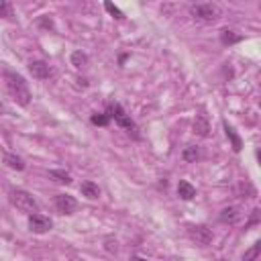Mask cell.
I'll use <instances>...</instances> for the list:
<instances>
[{"label": "cell", "mask_w": 261, "mask_h": 261, "mask_svg": "<svg viewBox=\"0 0 261 261\" xmlns=\"http://www.w3.org/2000/svg\"><path fill=\"white\" fill-rule=\"evenodd\" d=\"M4 82H6V90L8 94L12 96V100L18 104V106H29L31 104V90H29V84L24 82V77L16 71H10L6 69L4 71Z\"/></svg>", "instance_id": "cell-1"}, {"label": "cell", "mask_w": 261, "mask_h": 261, "mask_svg": "<svg viewBox=\"0 0 261 261\" xmlns=\"http://www.w3.org/2000/svg\"><path fill=\"white\" fill-rule=\"evenodd\" d=\"M106 114H108L110 118H114V122H116L120 128H124V130H126V133L133 137V139H137V141L141 139L139 126L133 122V118H130V116L124 112V108H122L118 102H112V104L108 106V112H106Z\"/></svg>", "instance_id": "cell-2"}, {"label": "cell", "mask_w": 261, "mask_h": 261, "mask_svg": "<svg viewBox=\"0 0 261 261\" xmlns=\"http://www.w3.org/2000/svg\"><path fill=\"white\" fill-rule=\"evenodd\" d=\"M190 14L200 22L212 24L222 16V8L218 4H214V2H198V4L190 6Z\"/></svg>", "instance_id": "cell-3"}, {"label": "cell", "mask_w": 261, "mask_h": 261, "mask_svg": "<svg viewBox=\"0 0 261 261\" xmlns=\"http://www.w3.org/2000/svg\"><path fill=\"white\" fill-rule=\"evenodd\" d=\"M8 200H10V204H12L16 210H20V212H24V214H29V216L35 214V212H39L37 200H35L33 194L27 192V190H10Z\"/></svg>", "instance_id": "cell-4"}, {"label": "cell", "mask_w": 261, "mask_h": 261, "mask_svg": "<svg viewBox=\"0 0 261 261\" xmlns=\"http://www.w3.org/2000/svg\"><path fill=\"white\" fill-rule=\"evenodd\" d=\"M188 237L198 247H208L214 241V232L206 224H192V226H188Z\"/></svg>", "instance_id": "cell-5"}, {"label": "cell", "mask_w": 261, "mask_h": 261, "mask_svg": "<svg viewBox=\"0 0 261 261\" xmlns=\"http://www.w3.org/2000/svg\"><path fill=\"white\" fill-rule=\"evenodd\" d=\"M51 228H53V220H51L49 216L39 214V212H35V214L29 216V230H31V232H35V234H45V232H49Z\"/></svg>", "instance_id": "cell-6"}, {"label": "cell", "mask_w": 261, "mask_h": 261, "mask_svg": "<svg viewBox=\"0 0 261 261\" xmlns=\"http://www.w3.org/2000/svg\"><path fill=\"white\" fill-rule=\"evenodd\" d=\"M53 204H55L59 214H67L69 216V214H73L77 210V200L73 196H69V194H57L53 198Z\"/></svg>", "instance_id": "cell-7"}, {"label": "cell", "mask_w": 261, "mask_h": 261, "mask_svg": "<svg viewBox=\"0 0 261 261\" xmlns=\"http://www.w3.org/2000/svg\"><path fill=\"white\" fill-rule=\"evenodd\" d=\"M243 218V208L237 206V204H230V206H224L218 214V220L224 222V224H237L239 220Z\"/></svg>", "instance_id": "cell-8"}, {"label": "cell", "mask_w": 261, "mask_h": 261, "mask_svg": "<svg viewBox=\"0 0 261 261\" xmlns=\"http://www.w3.org/2000/svg\"><path fill=\"white\" fill-rule=\"evenodd\" d=\"M29 71H31V75L37 77V80H47V77L51 75L49 63L43 61V59H33V61H29Z\"/></svg>", "instance_id": "cell-9"}, {"label": "cell", "mask_w": 261, "mask_h": 261, "mask_svg": "<svg viewBox=\"0 0 261 261\" xmlns=\"http://www.w3.org/2000/svg\"><path fill=\"white\" fill-rule=\"evenodd\" d=\"M192 130L198 135V137H210V120L206 114H198L192 122Z\"/></svg>", "instance_id": "cell-10"}, {"label": "cell", "mask_w": 261, "mask_h": 261, "mask_svg": "<svg viewBox=\"0 0 261 261\" xmlns=\"http://www.w3.org/2000/svg\"><path fill=\"white\" fill-rule=\"evenodd\" d=\"M222 126H224V133H226V137H228V141H230L232 151H234V153H239V151L243 149V139L237 135L234 126H232V124H228V120H222Z\"/></svg>", "instance_id": "cell-11"}, {"label": "cell", "mask_w": 261, "mask_h": 261, "mask_svg": "<svg viewBox=\"0 0 261 261\" xmlns=\"http://www.w3.org/2000/svg\"><path fill=\"white\" fill-rule=\"evenodd\" d=\"M80 192H82V196L84 198H88V200H98L100 198V188H98V184L96 181H92V179H86V181H82L80 184Z\"/></svg>", "instance_id": "cell-12"}, {"label": "cell", "mask_w": 261, "mask_h": 261, "mask_svg": "<svg viewBox=\"0 0 261 261\" xmlns=\"http://www.w3.org/2000/svg\"><path fill=\"white\" fill-rule=\"evenodd\" d=\"M218 37H220V43H222V45H226V47L237 45V43H241V41H243V35H241V33H237V31H232V29H222V31L218 33Z\"/></svg>", "instance_id": "cell-13"}, {"label": "cell", "mask_w": 261, "mask_h": 261, "mask_svg": "<svg viewBox=\"0 0 261 261\" xmlns=\"http://www.w3.org/2000/svg\"><path fill=\"white\" fill-rule=\"evenodd\" d=\"M4 163H6L10 169H16V171H22V169L27 167L24 159H22L20 155H16V153H4Z\"/></svg>", "instance_id": "cell-14"}, {"label": "cell", "mask_w": 261, "mask_h": 261, "mask_svg": "<svg viewBox=\"0 0 261 261\" xmlns=\"http://www.w3.org/2000/svg\"><path fill=\"white\" fill-rule=\"evenodd\" d=\"M177 196L181 198V200H192L194 196H196V188L190 184V181H186V179H181L179 184H177Z\"/></svg>", "instance_id": "cell-15"}, {"label": "cell", "mask_w": 261, "mask_h": 261, "mask_svg": "<svg viewBox=\"0 0 261 261\" xmlns=\"http://www.w3.org/2000/svg\"><path fill=\"white\" fill-rule=\"evenodd\" d=\"M186 163H194L198 157H200V147L198 145H186L184 149H181V155H179Z\"/></svg>", "instance_id": "cell-16"}, {"label": "cell", "mask_w": 261, "mask_h": 261, "mask_svg": "<svg viewBox=\"0 0 261 261\" xmlns=\"http://www.w3.org/2000/svg\"><path fill=\"white\" fill-rule=\"evenodd\" d=\"M69 61H71V65H73V67L82 69V67H86V65H88V55H86L82 49H75V51L69 55Z\"/></svg>", "instance_id": "cell-17"}, {"label": "cell", "mask_w": 261, "mask_h": 261, "mask_svg": "<svg viewBox=\"0 0 261 261\" xmlns=\"http://www.w3.org/2000/svg\"><path fill=\"white\" fill-rule=\"evenodd\" d=\"M49 177L55 179V181H59V184H65V186L71 184V175H69L65 169H51V171H49Z\"/></svg>", "instance_id": "cell-18"}, {"label": "cell", "mask_w": 261, "mask_h": 261, "mask_svg": "<svg viewBox=\"0 0 261 261\" xmlns=\"http://www.w3.org/2000/svg\"><path fill=\"white\" fill-rule=\"evenodd\" d=\"M259 253H261V241H255V243L243 253V261H257Z\"/></svg>", "instance_id": "cell-19"}, {"label": "cell", "mask_w": 261, "mask_h": 261, "mask_svg": "<svg viewBox=\"0 0 261 261\" xmlns=\"http://www.w3.org/2000/svg\"><path fill=\"white\" fill-rule=\"evenodd\" d=\"M92 124H96V126H108V122H110V116L106 114V112H96V114H92Z\"/></svg>", "instance_id": "cell-20"}, {"label": "cell", "mask_w": 261, "mask_h": 261, "mask_svg": "<svg viewBox=\"0 0 261 261\" xmlns=\"http://www.w3.org/2000/svg\"><path fill=\"white\" fill-rule=\"evenodd\" d=\"M0 16L2 18H12V4L6 0H0Z\"/></svg>", "instance_id": "cell-21"}, {"label": "cell", "mask_w": 261, "mask_h": 261, "mask_svg": "<svg viewBox=\"0 0 261 261\" xmlns=\"http://www.w3.org/2000/svg\"><path fill=\"white\" fill-rule=\"evenodd\" d=\"M104 8H106V10H108L112 16H116V18H122V16H124V14H122V12H120V10H118V8H116L112 2H104Z\"/></svg>", "instance_id": "cell-22"}, {"label": "cell", "mask_w": 261, "mask_h": 261, "mask_svg": "<svg viewBox=\"0 0 261 261\" xmlns=\"http://www.w3.org/2000/svg\"><path fill=\"white\" fill-rule=\"evenodd\" d=\"M259 222V208H253V212H251V216H249V220H247V228L249 226H253V224H257Z\"/></svg>", "instance_id": "cell-23"}, {"label": "cell", "mask_w": 261, "mask_h": 261, "mask_svg": "<svg viewBox=\"0 0 261 261\" xmlns=\"http://www.w3.org/2000/svg\"><path fill=\"white\" fill-rule=\"evenodd\" d=\"M116 245H118V243H116L114 239H106V241H104V249H106L108 253H116V251H118Z\"/></svg>", "instance_id": "cell-24"}, {"label": "cell", "mask_w": 261, "mask_h": 261, "mask_svg": "<svg viewBox=\"0 0 261 261\" xmlns=\"http://www.w3.org/2000/svg\"><path fill=\"white\" fill-rule=\"evenodd\" d=\"M41 24H43V27H47V29H53V22H51L47 16H45V18H41Z\"/></svg>", "instance_id": "cell-25"}, {"label": "cell", "mask_w": 261, "mask_h": 261, "mask_svg": "<svg viewBox=\"0 0 261 261\" xmlns=\"http://www.w3.org/2000/svg\"><path fill=\"white\" fill-rule=\"evenodd\" d=\"M130 261H147V259H143V257H137V255H133V257H130Z\"/></svg>", "instance_id": "cell-26"}, {"label": "cell", "mask_w": 261, "mask_h": 261, "mask_svg": "<svg viewBox=\"0 0 261 261\" xmlns=\"http://www.w3.org/2000/svg\"><path fill=\"white\" fill-rule=\"evenodd\" d=\"M4 112H6V106H4L2 102H0V114H4Z\"/></svg>", "instance_id": "cell-27"}]
</instances>
